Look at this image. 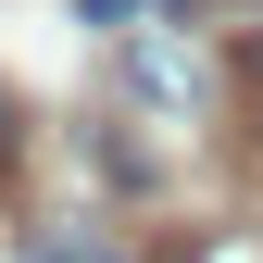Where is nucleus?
Masks as SVG:
<instances>
[{
  "label": "nucleus",
  "mask_w": 263,
  "mask_h": 263,
  "mask_svg": "<svg viewBox=\"0 0 263 263\" xmlns=\"http://www.w3.org/2000/svg\"><path fill=\"white\" fill-rule=\"evenodd\" d=\"M125 88L163 101V113H201V63H188L176 38H151V25H125Z\"/></svg>",
  "instance_id": "1"
},
{
  "label": "nucleus",
  "mask_w": 263,
  "mask_h": 263,
  "mask_svg": "<svg viewBox=\"0 0 263 263\" xmlns=\"http://www.w3.org/2000/svg\"><path fill=\"white\" fill-rule=\"evenodd\" d=\"M25 263H125V251H113V238H88V226H50Z\"/></svg>",
  "instance_id": "2"
},
{
  "label": "nucleus",
  "mask_w": 263,
  "mask_h": 263,
  "mask_svg": "<svg viewBox=\"0 0 263 263\" xmlns=\"http://www.w3.org/2000/svg\"><path fill=\"white\" fill-rule=\"evenodd\" d=\"M76 25H101V38H125V25H138V0H76Z\"/></svg>",
  "instance_id": "3"
},
{
  "label": "nucleus",
  "mask_w": 263,
  "mask_h": 263,
  "mask_svg": "<svg viewBox=\"0 0 263 263\" xmlns=\"http://www.w3.org/2000/svg\"><path fill=\"white\" fill-rule=\"evenodd\" d=\"M188 263H263L251 238H188Z\"/></svg>",
  "instance_id": "4"
},
{
  "label": "nucleus",
  "mask_w": 263,
  "mask_h": 263,
  "mask_svg": "<svg viewBox=\"0 0 263 263\" xmlns=\"http://www.w3.org/2000/svg\"><path fill=\"white\" fill-rule=\"evenodd\" d=\"M0 151H13V101H0Z\"/></svg>",
  "instance_id": "5"
},
{
  "label": "nucleus",
  "mask_w": 263,
  "mask_h": 263,
  "mask_svg": "<svg viewBox=\"0 0 263 263\" xmlns=\"http://www.w3.org/2000/svg\"><path fill=\"white\" fill-rule=\"evenodd\" d=\"M251 88H263V38H251Z\"/></svg>",
  "instance_id": "6"
}]
</instances>
